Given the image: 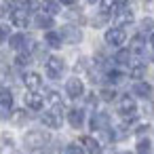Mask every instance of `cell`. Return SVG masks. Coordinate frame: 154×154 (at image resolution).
<instances>
[{
  "label": "cell",
  "instance_id": "cell-1",
  "mask_svg": "<svg viewBox=\"0 0 154 154\" xmlns=\"http://www.w3.org/2000/svg\"><path fill=\"white\" fill-rule=\"evenodd\" d=\"M49 139H51V135H49L47 131L34 129V131H28V133L23 135V146H26V150L36 152V150H40V148H45V146L49 143Z\"/></svg>",
  "mask_w": 154,
  "mask_h": 154
},
{
  "label": "cell",
  "instance_id": "cell-2",
  "mask_svg": "<svg viewBox=\"0 0 154 154\" xmlns=\"http://www.w3.org/2000/svg\"><path fill=\"white\" fill-rule=\"evenodd\" d=\"M61 116H63V106H53L49 112H45L40 116V120L49 127V129H59L61 127Z\"/></svg>",
  "mask_w": 154,
  "mask_h": 154
},
{
  "label": "cell",
  "instance_id": "cell-3",
  "mask_svg": "<svg viewBox=\"0 0 154 154\" xmlns=\"http://www.w3.org/2000/svg\"><path fill=\"white\" fill-rule=\"evenodd\" d=\"M45 70H47V76H49V78L59 80L61 74H63V70H66V63H63V59H59V57H49L47 63H45Z\"/></svg>",
  "mask_w": 154,
  "mask_h": 154
},
{
  "label": "cell",
  "instance_id": "cell-4",
  "mask_svg": "<svg viewBox=\"0 0 154 154\" xmlns=\"http://www.w3.org/2000/svg\"><path fill=\"white\" fill-rule=\"evenodd\" d=\"M59 34H61V38H63L66 42H70V45H78V42L82 40V32H80V28H76V26H63Z\"/></svg>",
  "mask_w": 154,
  "mask_h": 154
},
{
  "label": "cell",
  "instance_id": "cell-5",
  "mask_svg": "<svg viewBox=\"0 0 154 154\" xmlns=\"http://www.w3.org/2000/svg\"><path fill=\"white\" fill-rule=\"evenodd\" d=\"M125 40H127V34L122 28H110L106 32V42L110 47H120V45H125Z\"/></svg>",
  "mask_w": 154,
  "mask_h": 154
},
{
  "label": "cell",
  "instance_id": "cell-6",
  "mask_svg": "<svg viewBox=\"0 0 154 154\" xmlns=\"http://www.w3.org/2000/svg\"><path fill=\"white\" fill-rule=\"evenodd\" d=\"M66 93H68L72 99L82 97V93H85V85H82V80H80V78H70V80L66 82Z\"/></svg>",
  "mask_w": 154,
  "mask_h": 154
},
{
  "label": "cell",
  "instance_id": "cell-7",
  "mask_svg": "<svg viewBox=\"0 0 154 154\" xmlns=\"http://www.w3.org/2000/svg\"><path fill=\"white\" fill-rule=\"evenodd\" d=\"M11 23H13L15 28H28V23H30L28 11H26V9H17V11H13V13H11Z\"/></svg>",
  "mask_w": 154,
  "mask_h": 154
},
{
  "label": "cell",
  "instance_id": "cell-8",
  "mask_svg": "<svg viewBox=\"0 0 154 154\" xmlns=\"http://www.w3.org/2000/svg\"><path fill=\"white\" fill-rule=\"evenodd\" d=\"M114 23H116V28H125V26L133 23V11H129V9H118L116 15H114Z\"/></svg>",
  "mask_w": 154,
  "mask_h": 154
},
{
  "label": "cell",
  "instance_id": "cell-9",
  "mask_svg": "<svg viewBox=\"0 0 154 154\" xmlns=\"http://www.w3.org/2000/svg\"><path fill=\"white\" fill-rule=\"evenodd\" d=\"M23 85H26L32 93H36V91L42 87V78H40V74H36V72H28V74L23 76Z\"/></svg>",
  "mask_w": 154,
  "mask_h": 154
},
{
  "label": "cell",
  "instance_id": "cell-10",
  "mask_svg": "<svg viewBox=\"0 0 154 154\" xmlns=\"http://www.w3.org/2000/svg\"><path fill=\"white\" fill-rule=\"evenodd\" d=\"M118 112H120L122 116L133 114V112H135V99H133L131 95H122V97L118 99Z\"/></svg>",
  "mask_w": 154,
  "mask_h": 154
},
{
  "label": "cell",
  "instance_id": "cell-11",
  "mask_svg": "<svg viewBox=\"0 0 154 154\" xmlns=\"http://www.w3.org/2000/svg\"><path fill=\"white\" fill-rule=\"evenodd\" d=\"M108 125H110V116L106 112H97L91 118V129L93 131H103V129H108Z\"/></svg>",
  "mask_w": 154,
  "mask_h": 154
},
{
  "label": "cell",
  "instance_id": "cell-12",
  "mask_svg": "<svg viewBox=\"0 0 154 154\" xmlns=\"http://www.w3.org/2000/svg\"><path fill=\"white\" fill-rule=\"evenodd\" d=\"M68 122H70L74 129H80V127H82V122H85V112H82L80 108L70 110V112H68Z\"/></svg>",
  "mask_w": 154,
  "mask_h": 154
},
{
  "label": "cell",
  "instance_id": "cell-13",
  "mask_svg": "<svg viewBox=\"0 0 154 154\" xmlns=\"http://www.w3.org/2000/svg\"><path fill=\"white\" fill-rule=\"evenodd\" d=\"M133 95H137V97H141V99H148V97L152 95V87H150L148 82H143V80H137V82L133 85Z\"/></svg>",
  "mask_w": 154,
  "mask_h": 154
},
{
  "label": "cell",
  "instance_id": "cell-14",
  "mask_svg": "<svg viewBox=\"0 0 154 154\" xmlns=\"http://www.w3.org/2000/svg\"><path fill=\"white\" fill-rule=\"evenodd\" d=\"M23 101H26V106H28L30 110H40V108L45 106V99H42V95H38V93H32V91L26 95V99H23Z\"/></svg>",
  "mask_w": 154,
  "mask_h": 154
},
{
  "label": "cell",
  "instance_id": "cell-15",
  "mask_svg": "<svg viewBox=\"0 0 154 154\" xmlns=\"http://www.w3.org/2000/svg\"><path fill=\"white\" fill-rule=\"evenodd\" d=\"M34 23H36V28H40V30H51L53 28V17L51 15H47V13H38L36 15V19H34Z\"/></svg>",
  "mask_w": 154,
  "mask_h": 154
},
{
  "label": "cell",
  "instance_id": "cell-16",
  "mask_svg": "<svg viewBox=\"0 0 154 154\" xmlns=\"http://www.w3.org/2000/svg\"><path fill=\"white\" fill-rule=\"evenodd\" d=\"M45 42H47L51 49H59V47H61V42H63V38H61V34H59V32L49 30V32L45 34Z\"/></svg>",
  "mask_w": 154,
  "mask_h": 154
},
{
  "label": "cell",
  "instance_id": "cell-17",
  "mask_svg": "<svg viewBox=\"0 0 154 154\" xmlns=\"http://www.w3.org/2000/svg\"><path fill=\"white\" fill-rule=\"evenodd\" d=\"M9 45H11V49H15V51H23L26 45H28V38H26V34H13V36L9 38Z\"/></svg>",
  "mask_w": 154,
  "mask_h": 154
},
{
  "label": "cell",
  "instance_id": "cell-18",
  "mask_svg": "<svg viewBox=\"0 0 154 154\" xmlns=\"http://www.w3.org/2000/svg\"><path fill=\"white\" fill-rule=\"evenodd\" d=\"M82 148L89 152V154H99V141L97 139H93L91 135H87V137H82Z\"/></svg>",
  "mask_w": 154,
  "mask_h": 154
},
{
  "label": "cell",
  "instance_id": "cell-19",
  "mask_svg": "<svg viewBox=\"0 0 154 154\" xmlns=\"http://www.w3.org/2000/svg\"><path fill=\"white\" fill-rule=\"evenodd\" d=\"M0 106L2 108H11L13 106V93L5 87H0Z\"/></svg>",
  "mask_w": 154,
  "mask_h": 154
},
{
  "label": "cell",
  "instance_id": "cell-20",
  "mask_svg": "<svg viewBox=\"0 0 154 154\" xmlns=\"http://www.w3.org/2000/svg\"><path fill=\"white\" fill-rule=\"evenodd\" d=\"M116 11H118V0H101V13L103 15H110Z\"/></svg>",
  "mask_w": 154,
  "mask_h": 154
},
{
  "label": "cell",
  "instance_id": "cell-21",
  "mask_svg": "<svg viewBox=\"0 0 154 154\" xmlns=\"http://www.w3.org/2000/svg\"><path fill=\"white\" fill-rule=\"evenodd\" d=\"M114 61L120 63V66H127L131 61V49H120L116 55H114Z\"/></svg>",
  "mask_w": 154,
  "mask_h": 154
},
{
  "label": "cell",
  "instance_id": "cell-22",
  "mask_svg": "<svg viewBox=\"0 0 154 154\" xmlns=\"http://www.w3.org/2000/svg\"><path fill=\"white\" fill-rule=\"evenodd\" d=\"M30 61H32V55H30L28 51H23V53H19V55L15 57V66H17V68H26V66H30Z\"/></svg>",
  "mask_w": 154,
  "mask_h": 154
},
{
  "label": "cell",
  "instance_id": "cell-23",
  "mask_svg": "<svg viewBox=\"0 0 154 154\" xmlns=\"http://www.w3.org/2000/svg\"><path fill=\"white\" fill-rule=\"evenodd\" d=\"M131 53H143V36L141 34H137L131 40Z\"/></svg>",
  "mask_w": 154,
  "mask_h": 154
},
{
  "label": "cell",
  "instance_id": "cell-24",
  "mask_svg": "<svg viewBox=\"0 0 154 154\" xmlns=\"http://www.w3.org/2000/svg\"><path fill=\"white\" fill-rule=\"evenodd\" d=\"M143 74H146V66L143 63H133L131 66V78H143Z\"/></svg>",
  "mask_w": 154,
  "mask_h": 154
},
{
  "label": "cell",
  "instance_id": "cell-25",
  "mask_svg": "<svg viewBox=\"0 0 154 154\" xmlns=\"http://www.w3.org/2000/svg\"><path fill=\"white\" fill-rule=\"evenodd\" d=\"M42 9H45V13H47V15H51V17L59 13V5H57V2H53V0H47V2L42 5Z\"/></svg>",
  "mask_w": 154,
  "mask_h": 154
},
{
  "label": "cell",
  "instance_id": "cell-26",
  "mask_svg": "<svg viewBox=\"0 0 154 154\" xmlns=\"http://www.w3.org/2000/svg\"><path fill=\"white\" fill-rule=\"evenodd\" d=\"M150 148H152L150 139H139L137 141V154H150Z\"/></svg>",
  "mask_w": 154,
  "mask_h": 154
},
{
  "label": "cell",
  "instance_id": "cell-27",
  "mask_svg": "<svg viewBox=\"0 0 154 154\" xmlns=\"http://www.w3.org/2000/svg\"><path fill=\"white\" fill-rule=\"evenodd\" d=\"M106 78H108V82H110V85H118V82L122 80V74H120V72H116V70H112V72H108V76H106Z\"/></svg>",
  "mask_w": 154,
  "mask_h": 154
},
{
  "label": "cell",
  "instance_id": "cell-28",
  "mask_svg": "<svg viewBox=\"0 0 154 154\" xmlns=\"http://www.w3.org/2000/svg\"><path fill=\"white\" fill-rule=\"evenodd\" d=\"M99 97H101L103 101H112V99L116 97V91H114V89H101Z\"/></svg>",
  "mask_w": 154,
  "mask_h": 154
},
{
  "label": "cell",
  "instance_id": "cell-29",
  "mask_svg": "<svg viewBox=\"0 0 154 154\" xmlns=\"http://www.w3.org/2000/svg\"><path fill=\"white\" fill-rule=\"evenodd\" d=\"M13 120H15L17 125H23V122L28 120V114H26V110H15V114H13Z\"/></svg>",
  "mask_w": 154,
  "mask_h": 154
},
{
  "label": "cell",
  "instance_id": "cell-30",
  "mask_svg": "<svg viewBox=\"0 0 154 154\" xmlns=\"http://www.w3.org/2000/svg\"><path fill=\"white\" fill-rule=\"evenodd\" d=\"M66 154H85V148L78 143H70V146H66Z\"/></svg>",
  "mask_w": 154,
  "mask_h": 154
},
{
  "label": "cell",
  "instance_id": "cell-31",
  "mask_svg": "<svg viewBox=\"0 0 154 154\" xmlns=\"http://www.w3.org/2000/svg\"><path fill=\"white\" fill-rule=\"evenodd\" d=\"M23 9H26L28 13H34V11L40 9V5H38V0H26V2H23Z\"/></svg>",
  "mask_w": 154,
  "mask_h": 154
},
{
  "label": "cell",
  "instance_id": "cell-32",
  "mask_svg": "<svg viewBox=\"0 0 154 154\" xmlns=\"http://www.w3.org/2000/svg\"><path fill=\"white\" fill-rule=\"evenodd\" d=\"M47 97H49V101H51L53 106H61V97H59V93H57V91H49V93H47Z\"/></svg>",
  "mask_w": 154,
  "mask_h": 154
},
{
  "label": "cell",
  "instance_id": "cell-33",
  "mask_svg": "<svg viewBox=\"0 0 154 154\" xmlns=\"http://www.w3.org/2000/svg\"><path fill=\"white\" fill-rule=\"evenodd\" d=\"M11 38V28L9 26H0V42H5Z\"/></svg>",
  "mask_w": 154,
  "mask_h": 154
},
{
  "label": "cell",
  "instance_id": "cell-34",
  "mask_svg": "<svg viewBox=\"0 0 154 154\" xmlns=\"http://www.w3.org/2000/svg\"><path fill=\"white\" fill-rule=\"evenodd\" d=\"M141 32H154V19H143L141 21Z\"/></svg>",
  "mask_w": 154,
  "mask_h": 154
},
{
  "label": "cell",
  "instance_id": "cell-35",
  "mask_svg": "<svg viewBox=\"0 0 154 154\" xmlns=\"http://www.w3.org/2000/svg\"><path fill=\"white\" fill-rule=\"evenodd\" d=\"M7 118H11L9 108H2V106H0V120H7Z\"/></svg>",
  "mask_w": 154,
  "mask_h": 154
},
{
  "label": "cell",
  "instance_id": "cell-36",
  "mask_svg": "<svg viewBox=\"0 0 154 154\" xmlns=\"http://www.w3.org/2000/svg\"><path fill=\"white\" fill-rule=\"evenodd\" d=\"M68 17H72V19H82V15H80V11H78V13H76V11H72V13H70Z\"/></svg>",
  "mask_w": 154,
  "mask_h": 154
},
{
  "label": "cell",
  "instance_id": "cell-37",
  "mask_svg": "<svg viewBox=\"0 0 154 154\" xmlns=\"http://www.w3.org/2000/svg\"><path fill=\"white\" fill-rule=\"evenodd\" d=\"M148 129H150V127H148V125H141V127H139V129H137V133H139V135H143V133H146V131H148Z\"/></svg>",
  "mask_w": 154,
  "mask_h": 154
},
{
  "label": "cell",
  "instance_id": "cell-38",
  "mask_svg": "<svg viewBox=\"0 0 154 154\" xmlns=\"http://www.w3.org/2000/svg\"><path fill=\"white\" fill-rule=\"evenodd\" d=\"M87 101L93 106V103H97V97H95V95H89V99H87Z\"/></svg>",
  "mask_w": 154,
  "mask_h": 154
},
{
  "label": "cell",
  "instance_id": "cell-39",
  "mask_svg": "<svg viewBox=\"0 0 154 154\" xmlns=\"http://www.w3.org/2000/svg\"><path fill=\"white\" fill-rule=\"evenodd\" d=\"M76 0H61V5H74Z\"/></svg>",
  "mask_w": 154,
  "mask_h": 154
},
{
  "label": "cell",
  "instance_id": "cell-40",
  "mask_svg": "<svg viewBox=\"0 0 154 154\" xmlns=\"http://www.w3.org/2000/svg\"><path fill=\"white\" fill-rule=\"evenodd\" d=\"M150 45H152V47H154V32H152V34H150Z\"/></svg>",
  "mask_w": 154,
  "mask_h": 154
},
{
  "label": "cell",
  "instance_id": "cell-41",
  "mask_svg": "<svg viewBox=\"0 0 154 154\" xmlns=\"http://www.w3.org/2000/svg\"><path fill=\"white\" fill-rule=\"evenodd\" d=\"M5 15V7H0V17H2Z\"/></svg>",
  "mask_w": 154,
  "mask_h": 154
},
{
  "label": "cell",
  "instance_id": "cell-42",
  "mask_svg": "<svg viewBox=\"0 0 154 154\" xmlns=\"http://www.w3.org/2000/svg\"><path fill=\"white\" fill-rule=\"evenodd\" d=\"M89 2H91V5H95V2H99V0H89Z\"/></svg>",
  "mask_w": 154,
  "mask_h": 154
},
{
  "label": "cell",
  "instance_id": "cell-43",
  "mask_svg": "<svg viewBox=\"0 0 154 154\" xmlns=\"http://www.w3.org/2000/svg\"><path fill=\"white\" fill-rule=\"evenodd\" d=\"M120 154H129V152H120Z\"/></svg>",
  "mask_w": 154,
  "mask_h": 154
},
{
  "label": "cell",
  "instance_id": "cell-44",
  "mask_svg": "<svg viewBox=\"0 0 154 154\" xmlns=\"http://www.w3.org/2000/svg\"><path fill=\"white\" fill-rule=\"evenodd\" d=\"M152 61H154V55H152Z\"/></svg>",
  "mask_w": 154,
  "mask_h": 154
}]
</instances>
